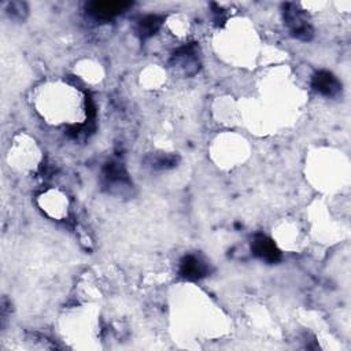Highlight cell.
Masks as SVG:
<instances>
[{
    "label": "cell",
    "mask_w": 351,
    "mask_h": 351,
    "mask_svg": "<svg viewBox=\"0 0 351 351\" xmlns=\"http://www.w3.org/2000/svg\"><path fill=\"white\" fill-rule=\"evenodd\" d=\"M284 21L289 27L293 37L302 41H310L314 36L313 27L307 21L304 11L293 3H288L284 5Z\"/></svg>",
    "instance_id": "cell-1"
},
{
    "label": "cell",
    "mask_w": 351,
    "mask_h": 351,
    "mask_svg": "<svg viewBox=\"0 0 351 351\" xmlns=\"http://www.w3.org/2000/svg\"><path fill=\"white\" fill-rule=\"evenodd\" d=\"M171 64L173 67H178L182 70L184 74L186 75H193L199 70V58L196 53V45L195 44H188L181 47L178 51L173 53L171 58Z\"/></svg>",
    "instance_id": "cell-2"
},
{
    "label": "cell",
    "mask_w": 351,
    "mask_h": 351,
    "mask_svg": "<svg viewBox=\"0 0 351 351\" xmlns=\"http://www.w3.org/2000/svg\"><path fill=\"white\" fill-rule=\"evenodd\" d=\"M252 254L267 263H274L281 258V252L271 239L265 234H255L251 241Z\"/></svg>",
    "instance_id": "cell-3"
},
{
    "label": "cell",
    "mask_w": 351,
    "mask_h": 351,
    "mask_svg": "<svg viewBox=\"0 0 351 351\" xmlns=\"http://www.w3.org/2000/svg\"><path fill=\"white\" fill-rule=\"evenodd\" d=\"M180 274L186 280L196 281L208 274V266L197 255L188 254L180 262Z\"/></svg>",
    "instance_id": "cell-4"
},
{
    "label": "cell",
    "mask_w": 351,
    "mask_h": 351,
    "mask_svg": "<svg viewBox=\"0 0 351 351\" xmlns=\"http://www.w3.org/2000/svg\"><path fill=\"white\" fill-rule=\"evenodd\" d=\"M311 86L318 93H321L326 97H335L341 90L340 81L330 71H326V70H321L313 75Z\"/></svg>",
    "instance_id": "cell-5"
},
{
    "label": "cell",
    "mask_w": 351,
    "mask_h": 351,
    "mask_svg": "<svg viewBox=\"0 0 351 351\" xmlns=\"http://www.w3.org/2000/svg\"><path fill=\"white\" fill-rule=\"evenodd\" d=\"M130 3L128 1H92L86 5L88 12L96 19H111L123 12Z\"/></svg>",
    "instance_id": "cell-6"
},
{
    "label": "cell",
    "mask_w": 351,
    "mask_h": 351,
    "mask_svg": "<svg viewBox=\"0 0 351 351\" xmlns=\"http://www.w3.org/2000/svg\"><path fill=\"white\" fill-rule=\"evenodd\" d=\"M103 180L106 186L108 188H119V186H132L128 173L122 163L111 160L107 162L103 167Z\"/></svg>",
    "instance_id": "cell-7"
},
{
    "label": "cell",
    "mask_w": 351,
    "mask_h": 351,
    "mask_svg": "<svg viewBox=\"0 0 351 351\" xmlns=\"http://www.w3.org/2000/svg\"><path fill=\"white\" fill-rule=\"evenodd\" d=\"M160 25H162V18L160 16L147 15V16H144L138 21L137 33L143 40H145V38L151 37L152 34H155V32H158Z\"/></svg>",
    "instance_id": "cell-8"
},
{
    "label": "cell",
    "mask_w": 351,
    "mask_h": 351,
    "mask_svg": "<svg viewBox=\"0 0 351 351\" xmlns=\"http://www.w3.org/2000/svg\"><path fill=\"white\" fill-rule=\"evenodd\" d=\"M148 163L152 169H159V170H165V169H171L177 165L178 158L176 155L171 154H154L148 156Z\"/></svg>",
    "instance_id": "cell-9"
},
{
    "label": "cell",
    "mask_w": 351,
    "mask_h": 351,
    "mask_svg": "<svg viewBox=\"0 0 351 351\" xmlns=\"http://www.w3.org/2000/svg\"><path fill=\"white\" fill-rule=\"evenodd\" d=\"M10 5V15L15 16L18 15V18H25L26 12H27V8H26V4L25 3H21V1H12L8 4Z\"/></svg>",
    "instance_id": "cell-10"
}]
</instances>
